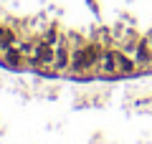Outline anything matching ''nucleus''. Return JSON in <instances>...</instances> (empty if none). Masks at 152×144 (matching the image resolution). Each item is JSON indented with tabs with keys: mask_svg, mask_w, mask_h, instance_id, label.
<instances>
[{
	"mask_svg": "<svg viewBox=\"0 0 152 144\" xmlns=\"http://www.w3.org/2000/svg\"><path fill=\"white\" fill-rule=\"evenodd\" d=\"M99 56H102V46L99 43H81L71 51V63H69V71L71 73H89L91 68H96L99 63Z\"/></svg>",
	"mask_w": 152,
	"mask_h": 144,
	"instance_id": "obj_1",
	"label": "nucleus"
},
{
	"mask_svg": "<svg viewBox=\"0 0 152 144\" xmlns=\"http://www.w3.org/2000/svg\"><path fill=\"white\" fill-rule=\"evenodd\" d=\"M114 58H117V76H134L137 73V63L127 51H114Z\"/></svg>",
	"mask_w": 152,
	"mask_h": 144,
	"instance_id": "obj_6",
	"label": "nucleus"
},
{
	"mask_svg": "<svg viewBox=\"0 0 152 144\" xmlns=\"http://www.w3.org/2000/svg\"><path fill=\"white\" fill-rule=\"evenodd\" d=\"M10 46H18V33L13 31V28L0 25V53H3L5 48H10Z\"/></svg>",
	"mask_w": 152,
	"mask_h": 144,
	"instance_id": "obj_8",
	"label": "nucleus"
},
{
	"mask_svg": "<svg viewBox=\"0 0 152 144\" xmlns=\"http://www.w3.org/2000/svg\"><path fill=\"white\" fill-rule=\"evenodd\" d=\"M53 48L56 46H51L48 41H41L36 43V48H33V53L26 58V63L28 66H33V68H41V71H48L51 66H53Z\"/></svg>",
	"mask_w": 152,
	"mask_h": 144,
	"instance_id": "obj_2",
	"label": "nucleus"
},
{
	"mask_svg": "<svg viewBox=\"0 0 152 144\" xmlns=\"http://www.w3.org/2000/svg\"><path fill=\"white\" fill-rule=\"evenodd\" d=\"M69 63H71V48L66 46V41L61 38V41L56 43V48H53V66H51V71H53V73H64V71L69 68Z\"/></svg>",
	"mask_w": 152,
	"mask_h": 144,
	"instance_id": "obj_3",
	"label": "nucleus"
},
{
	"mask_svg": "<svg viewBox=\"0 0 152 144\" xmlns=\"http://www.w3.org/2000/svg\"><path fill=\"white\" fill-rule=\"evenodd\" d=\"M134 63H137V68H145V66L152 63V41L147 36L140 38L134 46Z\"/></svg>",
	"mask_w": 152,
	"mask_h": 144,
	"instance_id": "obj_4",
	"label": "nucleus"
},
{
	"mask_svg": "<svg viewBox=\"0 0 152 144\" xmlns=\"http://www.w3.org/2000/svg\"><path fill=\"white\" fill-rule=\"evenodd\" d=\"M18 48H20V53H23V56H26V58H28V56L33 53V48H36V43H33V41H28V43H20V46H18Z\"/></svg>",
	"mask_w": 152,
	"mask_h": 144,
	"instance_id": "obj_10",
	"label": "nucleus"
},
{
	"mask_svg": "<svg viewBox=\"0 0 152 144\" xmlns=\"http://www.w3.org/2000/svg\"><path fill=\"white\" fill-rule=\"evenodd\" d=\"M96 71L102 76H117V58H114V51L109 46H102V56H99Z\"/></svg>",
	"mask_w": 152,
	"mask_h": 144,
	"instance_id": "obj_5",
	"label": "nucleus"
},
{
	"mask_svg": "<svg viewBox=\"0 0 152 144\" xmlns=\"http://www.w3.org/2000/svg\"><path fill=\"white\" fill-rule=\"evenodd\" d=\"M43 41H48V43H51V46H56V43H58V41H61V33H58V31H56V28H53V25H51V28H48V31H46V33H43Z\"/></svg>",
	"mask_w": 152,
	"mask_h": 144,
	"instance_id": "obj_9",
	"label": "nucleus"
},
{
	"mask_svg": "<svg viewBox=\"0 0 152 144\" xmlns=\"http://www.w3.org/2000/svg\"><path fill=\"white\" fill-rule=\"evenodd\" d=\"M0 61H3L5 66H10V68H20V66L26 63V56L20 53L18 46H10V48H5V51L0 53Z\"/></svg>",
	"mask_w": 152,
	"mask_h": 144,
	"instance_id": "obj_7",
	"label": "nucleus"
}]
</instances>
